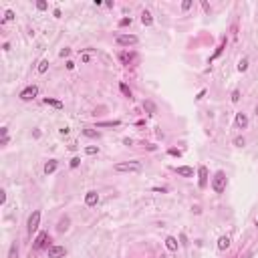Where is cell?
<instances>
[{"label":"cell","mask_w":258,"mask_h":258,"mask_svg":"<svg viewBox=\"0 0 258 258\" xmlns=\"http://www.w3.org/2000/svg\"><path fill=\"white\" fill-rule=\"evenodd\" d=\"M93 55H95V50L93 49H87V50H83V53H81V63H91V59H93Z\"/></svg>","instance_id":"obj_13"},{"label":"cell","mask_w":258,"mask_h":258,"mask_svg":"<svg viewBox=\"0 0 258 258\" xmlns=\"http://www.w3.org/2000/svg\"><path fill=\"white\" fill-rule=\"evenodd\" d=\"M38 222H41V212L34 210L31 214V218H28V234H32V232L38 230Z\"/></svg>","instance_id":"obj_5"},{"label":"cell","mask_w":258,"mask_h":258,"mask_svg":"<svg viewBox=\"0 0 258 258\" xmlns=\"http://www.w3.org/2000/svg\"><path fill=\"white\" fill-rule=\"evenodd\" d=\"M119 89H121V93H123V95H125L127 99H131V89H129L125 83H121V85H119Z\"/></svg>","instance_id":"obj_24"},{"label":"cell","mask_w":258,"mask_h":258,"mask_svg":"<svg viewBox=\"0 0 258 258\" xmlns=\"http://www.w3.org/2000/svg\"><path fill=\"white\" fill-rule=\"evenodd\" d=\"M81 165V157H73L71 160V167H79Z\"/></svg>","instance_id":"obj_31"},{"label":"cell","mask_w":258,"mask_h":258,"mask_svg":"<svg viewBox=\"0 0 258 258\" xmlns=\"http://www.w3.org/2000/svg\"><path fill=\"white\" fill-rule=\"evenodd\" d=\"M69 222H71V220H69L67 216H64V218H61V222H59L57 230H59V232H67V230H69Z\"/></svg>","instance_id":"obj_18"},{"label":"cell","mask_w":258,"mask_h":258,"mask_svg":"<svg viewBox=\"0 0 258 258\" xmlns=\"http://www.w3.org/2000/svg\"><path fill=\"white\" fill-rule=\"evenodd\" d=\"M6 202V192H0V204H4Z\"/></svg>","instance_id":"obj_37"},{"label":"cell","mask_w":258,"mask_h":258,"mask_svg":"<svg viewBox=\"0 0 258 258\" xmlns=\"http://www.w3.org/2000/svg\"><path fill=\"white\" fill-rule=\"evenodd\" d=\"M236 127H238V129H246V127H248V117H246V113H236Z\"/></svg>","instance_id":"obj_10"},{"label":"cell","mask_w":258,"mask_h":258,"mask_svg":"<svg viewBox=\"0 0 258 258\" xmlns=\"http://www.w3.org/2000/svg\"><path fill=\"white\" fill-rule=\"evenodd\" d=\"M97 202H99V194L97 192H87V196H85V204L89 206V208H93V206H97Z\"/></svg>","instance_id":"obj_9"},{"label":"cell","mask_w":258,"mask_h":258,"mask_svg":"<svg viewBox=\"0 0 258 258\" xmlns=\"http://www.w3.org/2000/svg\"><path fill=\"white\" fill-rule=\"evenodd\" d=\"M12 18H14V12H12V10H6V14H4V20H0V22H6V20H12Z\"/></svg>","instance_id":"obj_29"},{"label":"cell","mask_w":258,"mask_h":258,"mask_svg":"<svg viewBox=\"0 0 258 258\" xmlns=\"http://www.w3.org/2000/svg\"><path fill=\"white\" fill-rule=\"evenodd\" d=\"M8 258H18V248H16V244L10 246V254H8Z\"/></svg>","instance_id":"obj_27"},{"label":"cell","mask_w":258,"mask_h":258,"mask_svg":"<svg viewBox=\"0 0 258 258\" xmlns=\"http://www.w3.org/2000/svg\"><path fill=\"white\" fill-rule=\"evenodd\" d=\"M59 55H61V57H69V55H71V49H63Z\"/></svg>","instance_id":"obj_36"},{"label":"cell","mask_w":258,"mask_h":258,"mask_svg":"<svg viewBox=\"0 0 258 258\" xmlns=\"http://www.w3.org/2000/svg\"><path fill=\"white\" fill-rule=\"evenodd\" d=\"M141 22H143L145 26H151V24H153V16H151V12H149V10L141 12Z\"/></svg>","instance_id":"obj_12"},{"label":"cell","mask_w":258,"mask_h":258,"mask_svg":"<svg viewBox=\"0 0 258 258\" xmlns=\"http://www.w3.org/2000/svg\"><path fill=\"white\" fill-rule=\"evenodd\" d=\"M69 131H71L69 127H63V129H61V135H69Z\"/></svg>","instance_id":"obj_40"},{"label":"cell","mask_w":258,"mask_h":258,"mask_svg":"<svg viewBox=\"0 0 258 258\" xmlns=\"http://www.w3.org/2000/svg\"><path fill=\"white\" fill-rule=\"evenodd\" d=\"M232 101H234V103L240 101V91H234V93H232Z\"/></svg>","instance_id":"obj_34"},{"label":"cell","mask_w":258,"mask_h":258,"mask_svg":"<svg viewBox=\"0 0 258 258\" xmlns=\"http://www.w3.org/2000/svg\"><path fill=\"white\" fill-rule=\"evenodd\" d=\"M234 145H236V147H244V145H246V139H244V137H236Z\"/></svg>","instance_id":"obj_28"},{"label":"cell","mask_w":258,"mask_h":258,"mask_svg":"<svg viewBox=\"0 0 258 258\" xmlns=\"http://www.w3.org/2000/svg\"><path fill=\"white\" fill-rule=\"evenodd\" d=\"M0 133H2V137H8V135H6V133H8V129H6V127H2V129H0Z\"/></svg>","instance_id":"obj_42"},{"label":"cell","mask_w":258,"mask_h":258,"mask_svg":"<svg viewBox=\"0 0 258 258\" xmlns=\"http://www.w3.org/2000/svg\"><path fill=\"white\" fill-rule=\"evenodd\" d=\"M127 24H131V16H129V18H121V20H119V26H127Z\"/></svg>","instance_id":"obj_33"},{"label":"cell","mask_w":258,"mask_h":258,"mask_svg":"<svg viewBox=\"0 0 258 258\" xmlns=\"http://www.w3.org/2000/svg\"><path fill=\"white\" fill-rule=\"evenodd\" d=\"M143 109L147 111V115H155L157 113V107L153 101H143Z\"/></svg>","instance_id":"obj_14"},{"label":"cell","mask_w":258,"mask_h":258,"mask_svg":"<svg viewBox=\"0 0 258 258\" xmlns=\"http://www.w3.org/2000/svg\"><path fill=\"white\" fill-rule=\"evenodd\" d=\"M115 41H117V45H119V46H131V45H137V36H135V34H119Z\"/></svg>","instance_id":"obj_3"},{"label":"cell","mask_w":258,"mask_h":258,"mask_svg":"<svg viewBox=\"0 0 258 258\" xmlns=\"http://www.w3.org/2000/svg\"><path fill=\"white\" fill-rule=\"evenodd\" d=\"M170 155H175V157H179V155H182V151H179V149H170Z\"/></svg>","instance_id":"obj_35"},{"label":"cell","mask_w":258,"mask_h":258,"mask_svg":"<svg viewBox=\"0 0 258 258\" xmlns=\"http://www.w3.org/2000/svg\"><path fill=\"white\" fill-rule=\"evenodd\" d=\"M230 246V236H220V240H218V250H226V248Z\"/></svg>","instance_id":"obj_16"},{"label":"cell","mask_w":258,"mask_h":258,"mask_svg":"<svg viewBox=\"0 0 258 258\" xmlns=\"http://www.w3.org/2000/svg\"><path fill=\"white\" fill-rule=\"evenodd\" d=\"M179 240H182V244H184V246H188V238H186V234H182V236H179Z\"/></svg>","instance_id":"obj_38"},{"label":"cell","mask_w":258,"mask_h":258,"mask_svg":"<svg viewBox=\"0 0 258 258\" xmlns=\"http://www.w3.org/2000/svg\"><path fill=\"white\" fill-rule=\"evenodd\" d=\"M161 258H165V256H161Z\"/></svg>","instance_id":"obj_45"},{"label":"cell","mask_w":258,"mask_h":258,"mask_svg":"<svg viewBox=\"0 0 258 258\" xmlns=\"http://www.w3.org/2000/svg\"><path fill=\"white\" fill-rule=\"evenodd\" d=\"M165 246H167V250L175 252V250H178V240H175L174 236H167V238H165Z\"/></svg>","instance_id":"obj_15"},{"label":"cell","mask_w":258,"mask_h":258,"mask_svg":"<svg viewBox=\"0 0 258 258\" xmlns=\"http://www.w3.org/2000/svg\"><path fill=\"white\" fill-rule=\"evenodd\" d=\"M113 170L115 171H141L143 165H141V161H119L115 163Z\"/></svg>","instance_id":"obj_1"},{"label":"cell","mask_w":258,"mask_h":258,"mask_svg":"<svg viewBox=\"0 0 258 258\" xmlns=\"http://www.w3.org/2000/svg\"><path fill=\"white\" fill-rule=\"evenodd\" d=\"M133 59H135V55H133V53H121V55H119V61H121L123 64H129Z\"/></svg>","instance_id":"obj_17"},{"label":"cell","mask_w":258,"mask_h":258,"mask_svg":"<svg viewBox=\"0 0 258 258\" xmlns=\"http://www.w3.org/2000/svg\"><path fill=\"white\" fill-rule=\"evenodd\" d=\"M242 258H252V252H246V254H244Z\"/></svg>","instance_id":"obj_43"},{"label":"cell","mask_w":258,"mask_h":258,"mask_svg":"<svg viewBox=\"0 0 258 258\" xmlns=\"http://www.w3.org/2000/svg\"><path fill=\"white\" fill-rule=\"evenodd\" d=\"M55 170H57V161L49 160V161H46V165H45V174H53Z\"/></svg>","instance_id":"obj_19"},{"label":"cell","mask_w":258,"mask_h":258,"mask_svg":"<svg viewBox=\"0 0 258 258\" xmlns=\"http://www.w3.org/2000/svg\"><path fill=\"white\" fill-rule=\"evenodd\" d=\"M256 117H258V105H256Z\"/></svg>","instance_id":"obj_44"},{"label":"cell","mask_w":258,"mask_h":258,"mask_svg":"<svg viewBox=\"0 0 258 258\" xmlns=\"http://www.w3.org/2000/svg\"><path fill=\"white\" fill-rule=\"evenodd\" d=\"M45 103H46V105H50V107H57V109H63V103H61V101H57V99L46 97V99H45Z\"/></svg>","instance_id":"obj_21"},{"label":"cell","mask_w":258,"mask_h":258,"mask_svg":"<svg viewBox=\"0 0 258 258\" xmlns=\"http://www.w3.org/2000/svg\"><path fill=\"white\" fill-rule=\"evenodd\" d=\"M49 242H50L49 232H41V234L36 236V242H34V250H42V248H45Z\"/></svg>","instance_id":"obj_6"},{"label":"cell","mask_w":258,"mask_h":258,"mask_svg":"<svg viewBox=\"0 0 258 258\" xmlns=\"http://www.w3.org/2000/svg\"><path fill=\"white\" fill-rule=\"evenodd\" d=\"M38 95V87L36 85H31V87H26V89H22V91H20V99H22V101H31V99H34Z\"/></svg>","instance_id":"obj_4"},{"label":"cell","mask_w":258,"mask_h":258,"mask_svg":"<svg viewBox=\"0 0 258 258\" xmlns=\"http://www.w3.org/2000/svg\"><path fill=\"white\" fill-rule=\"evenodd\" d=\"M212 190L216 194H222L226 190V174L224 171H216V175L212 178Z\"/></svg>","instance_id":"obj_2"},{"label":"cell","mask_w":258,"mask_h":258,"mask_svg":"<svg viewBox=\"0 0 258 258\" xmlns=\"http://www.w3.org/2000/svg\"><path fill=\"white\" fill-rule=\"evenodd\" d=\"M36 8H38V10H46V2H45V0H38V2H36Z\"/></svg>","instance_id":"obj_32"},{"label":"cell","mask_w":258,"mask_h":258,"mask_svg":"<svg viewBox=\"0 0 258 258\" xmlns=\"http://www.w3.org/2000/svg\"><path fill=\"white\" fill-rule=\"evenodd\" d=\"M192 8V0H184L182 2V10H190Z\"/></svg>","instance_id":"obj_30"},{"label":"cell","mask_w":258,"mask_h":258,"mask_svg":"<svg viewBox=\"0 0 258 258\" xmlns=\"http://www.w3.org/2000/svg\"><path fill=\"white\" fill-rule=\"evenodd\" d=\"M198 186L202 190L208 186V167L206 165H200V170H198Z\"/></svg>","instance_id":"obj_7"},{"label":"cell","mask_w":258,"mask_h":258,"mask_svg":"<svg viewBox=\"0 0 258 258\" xmlns=\"http://www.w3.org/2000/svg\"><path fill=\"white\" fill-rule=\"evenodd\" d=\"M117 125H121V121H99L97 123V127H117Z\"/></svg>","instance_id":"obj_20"},{"label":"cell","mask_w":258,"mask_h":258,"mask_svg":"<svg viewBox=\"0 0 258 258\" xmlns=\"http://www.w3.org/2000/svg\"><path fill=\"white\" fill-rule=\"evenodd\" d=\"M64 252V246H49V258H63Z\"/></svg>","instance_id":"obj_8"},{"label":"cell","mask_w":258,"mask_h":258,"mask_svg":"<svg viewBox=\"0 0 258 258\" xmlns=\"http://www.w3.org/2000/svg\"><path fill=\"white\" fill-rule=\"evenodd\" d=\"M85 153H87V155H97L99 147H97V145H89V147H85Z\"/></svg>","instance_id":"obj_22"},{"label":"cell","mask_w":258,"mask_h":258,"mask_svg":"<svg viewBox=\"0 0 258 258\" xmlns=\"http://www.w3.org/2000/svg\"><path fill=\"white\" fill-rule=\"evenodd\" d=\"M46 69H49V61H41V64H38V73H46Z\"/></svg>","instance_id":"obj_26"},{"label":"cell","mask_w":258,"mask_h":258,"mask_svg":"<svg viewBox=\"0 0 258 258\" xmlns=\"http://www.w3.org/2000/svg\"><path fill=\"white\" fill-rule=\"evenodd\" d=\"M83 135H87V137H99V131H95V129H83Z\"/></svg>","instance_id":"obj_25"},{"label":"cell","mask_w":258,"mask_h":258,"mask_svg":"<svg viewBox=\"0 0 258 258\" xmlns=\"http://www.w3.org/2000/svg\"><path fill=\"white\" fill-rule=\"evenodd\" d=\"M175 174H178V175H184V178H192V175H194V170H192V167H188V165H179V167H175Z\"/></svg>","instance_id":"obj_11"},{"label":"cell","mask_w":258,"mask_h":258,"mask_svg":"<svg viewBox=\"0 0 258 258\" xmlns=\"http://www.w3.org/2000/svg\"><path fill=\"white\" fill-rule=\"evenodd\" d=\"M67 69H69V71H73V69H75V63H73V61H67Z\"/></svg>","instance_id":"obj_39"},{"label":"cell","mask_w":258,"mask_h":258,"mask_svg":"<svg viewBox=\"0 0 258 258\" xmlns=\"http://www.w3.org/2000/svg\"><path fill=\"white\" fill-rule=\"evenodd\" d=\"M202 6H204L206 12H210V4H208V2H202Z\"/></svg>","instance_id":"obj_41"},{"label":"cell","mask_w":258,"mask_h":258,"mask_svg":"<svg viewBox=\"0 0 258 258\" xmlns=\"http://www.w3.org/2000/svg\"><path fill=\"white\" fill-rule=\"evenodd\" d=\"M238 71H240V73L248 71V59H240V63H238Z\"/></svg>","instance_id":"obj_23"}]
</instances>
